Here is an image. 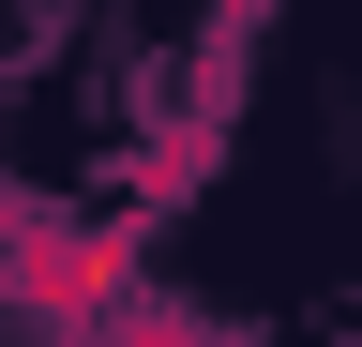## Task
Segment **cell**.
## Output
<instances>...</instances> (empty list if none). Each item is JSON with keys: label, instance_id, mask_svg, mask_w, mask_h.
<instances>
[{"label": "cell", "instance_id": "6da1fadb", "mask_svg": "<svg viewBox=\"0 0 362 347\" xmlns=\"http://www.w3.org/2000/svg\"><path fill=\"white\" fill-rule=\"evenodd\" d=\"M0 302L45 332H106L136 302V211H0Z\"/></svg>", "mask_w": 362, "mask_h": 347}, {"label": "cell", "instance_id": "7a4b0ae2", "mask_svg": "<svg viewBox=\"0 0 362 347\" xmlns=\"http://www.w3.org/2000/svg\"><path fill=\"white\" fill-rule=\"evenodd\" d=\"M76 347H226L211 317H166V302H121L106 332H76Z\"/></svg>", "mask_w": 362, "mask_h": 347}]
</instances>
